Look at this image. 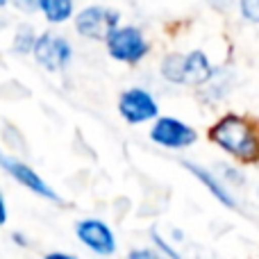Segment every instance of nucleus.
Wrapping results in <instances>:
<instances>
[{
  "label": "nucleus",
  "mask_w": 259,
  "mask_h": 259,
  "mask_svg": "<svg viewBox=\"0 0 259 259\" xmlns=\"http://www.w3.org/2000/svg\"><path fill=\"white\" fill-rule=\"evenodd\" d=\"M211 141L219 143L225 152L239 159H255L259 157V132L248 118L239 114H228L211 127Z\"/></svg>",
  "instance_id": "nucleus-1"
},
{
  "label": "nucleus",
  "mask_w": 259,
  "mask_h": 259,
  "mask_svg": "<svg viewBox=\"0 0 259 259\" xmlns=\"http://www.w3.org/2000/svg\"><path fill=\"white\" fill-rule=\"evenodd\" d=\"M105 41H107L109 55L125 64L141 62L148 55V50H150L148 41L143 39L141 30H137V27H116Z\"/></svg>",
  "instance_id": "nucleus-2"
},
{
  "label": "nucleus",
  "mask_w": 259,
  "mask_h": 259,
  "mask_svg": "<svg viewBox=\"0 0 259 259\" xmlns=\"http://www.w3.org/2000/svg\"><path fill=\"white\" fill-rule=\"evenodd\" d=\"M118 23V12H112L107 7H87L77 14L75 27L82 36L94 41H105Z\"/></svg>",
  "instance_id": "nucleus-3"
},
{
  "label": "nucleus",
  "mask_w": 259,
  "mask_h": 259,
  "mask_svg": "<svg viewBox=\"0 0 259 259\" xmlns=\"http://www.w3.org/2000/svg\"><path fill=\"white\" fill-rule=\"evenodd\" d=\"M32 53H34L36 62L41 66H46L48 71H59L71 59V46H68V41L64 36H55L50 32H46V34L34 39Z\"/></svg>",
  "instance_id": "nucleus-4"
},
{
  "label": "nucleus",
  "mask_w": 259,
  "mask_h": 259,
  "mask_svg": "<svg viewBox=\"0 0 259 259\" xmlns=\"http://www.w3.org/2000/svg\"><path fill=\"white\" fill-rule=\"evenodd\" d=\"M150 137H152V141H157L159 146H166V148H187L196 141L198 134L191 125L178 121V118L166 116L155 123Z\"/></svg>",
  "instance_id": "nucleus-5"
},
{
  "label": "nucleus",
  "mask_w": 259,
  "mask_h": 259,
  "mask_svg": "<svg viewBox=\"0 0 259 259\" xmlns=\"http://www.w3.org/2000/svg\"><path fill=\"white\" fill-rule=\"evenodd\" d=\"M118 112L127 123H143L157 116V103L143 89H127L121 94Z\"/></svg>",
  "instance_id": "nucleus-6"
},
{
  "label": "nucleus",
  "mask_w": 259,
  "mask_h": 259,
  "mask_svg": "<svg viewBox=\"0 0 259 259\" xmlns=\"http://www.w3.org/2000/svg\"><path fill=\"white\" fill-rule=\"evenodd\" d=\"M75 234L82 243H84L89 250L98 252V255H112L116 250V243H114V234L103 221H80L75 225Z\"/></svg>",
  "instance_id": "nucleus-7"
},
{
  "label": "nucleus",
  "mask_w": 259,
  "mask_h": 259,
  "mask_svg": "<svg viewBox=\"0 0 259 259\" xmlns=\"http://www.w3.org/2000/svg\"><path fill=\"white\" fill-rule=\"evenodd\" d=\"M0 166H3L12 178H16L23 187L30 189V191L39 193V196H44V198H50V200H59L57 193H55L53 189H50L48 184H46L44 180L30 168V166L21 164V161H16V159H9V157H5V155H0Z\"/></svg>",
  "instance_id": "nucleus-8"
},
{
  "label": "nucleus",
  "mask_w": 259,
  "mask_h": 259,
  "mask_svg": "<svg viewBox=\"0 0 259 259\" xmlns=\"http://www.w3.org/2000/svg\"><path fill=\"white\" fill-rule=\"evenodd\" d=\"M214 73L209 59L205 53L200 50H193L184 57V68H182V84H202L207 82Z\"/></svg>",
  "instance_id": "nucleus-9"
},
{
  "label": "nucleus",
  "mask_w": 259,
  "mask_h": 259,
  "mask_svg": "<svg viewBox=\"0 0 259 259\" xmlns=\"http://www.w3.org/2000/svg\"><path fill=\"white\" fill-rule=\"evenodd\" d=\"M184 168H189L193 175H196L200 182H205L207 184V189H209L211 193H214L216 198H219L223 205H228V207H234V200H232V196H230L228 191H225V187L219 182V180L214 178V175L209 173V170H205V168H200V166H196V164H191V161H184Z\"/></svg>",
  "instance_id": "nucleus-10"
},
{
  "label": "nucleus",
  "mask_w": 259,
  "mask_h": 259,
  "mask_svg": "<svg viewBox=\"0 0 259 259\" xmlns=\"http://www.w3.org/2000/svg\"><path fill=\"white\" fill-rule=\"evenodd\" d=\"M41 12L50 23H64L73 14V0H41Z\"/></svg>",
  "instance_id": "nucleus-11"
},
{
  "label": "nucleus",
  "mask_w": 259,
  "mask_h": 259,
  "mask_svg": "<svg viewBox=\"0 0 259 259\" xmlns=\"http://www.w3.org/2000/svg\"><path fill=\"white\" fill-rule=\"evenodd\" d=\"M182 68H184V55H168L161 62V75L168 82L182 84Z\"/></svg>",
  "instance_id": "nucleus-12"
},
{
  "label": "nucleus",
  "mask_w": 259,
  "mask_h": 259,
  "mask_svg": "<svg viewBox=\"0 0 259 259\" xmlns=\"http://www.w3.org/2000/svg\"><path fill=\"white\" fill-rule=\"evenodd\" d=\"M34 32L30 30V27H21V30L16 32V36H14V50L16 53H30L32 48H34Z\"/></svg>",
  "instance_id": "nucleus-13"
},
{
  "label": "nucleus",
  "mask_w": 259,
  "mask_h": 259,
  "mask_svg": "<svg viewBox=\"0 0 259 259\" xmlns=\"http://www.w3.org/2000/svg\"><path fill=\"white\" fill-rule=\"evenodd\" d=\"M241 14L246 21L259 23V0H241Z\"/></svg>",
  "instance_id": "nucleus-14"
},
{
  "label": "nucleus",
  "mask_w": 259,
  "mask_h": 259,
  "mask_svg": "<svg viewBox=\"0 0 259 259\" xmlns=\"http://www.w3.org/2000/svg\"><path fill=\"white\" fill-rule=\"evenodd\" d=\"M12 3L18 9H23V12H36V9H41V0H12Z\"/></svg>",
  "instance_id": "nucleus-15"
},
{
  "label": "nucleus",
  "mask_w": 259,
  "mask_h": 259,
  "mask_svg": "<svg viewBox=\"0 0 259 259\" xmlns=\"http://www.w3.org/2000/svg\"><path fill=\"white\" fill-rule=\"evenodd\" d=\"M152 239H155V243H157V246L161 248V250L166 252V255H170V257H178V252H173V250H170V248L166 246V243H164V241H161V239H159V234H157L155 230H152Z\"/></svg>",
  "instance_id": "nucleus-16"
},
{
  "label": "nucleus",
  "mask_w": 259,
  "mask_h": 259,
  "mask_svg": "<svg viewBox=\"0 0 259 259\" xmlns=\"http://www.w3.org/2000/svg\"><path fill=\"white\" fill-rule=\"evenodd\" d=\"M7 221V207H5V200H3V196H0V225Z\"/></svg>",
  "instance_id": "nucleus-17"
},
{
  "label": "nucleus",
  "mask_w": 259,
  "mask_h": 259,
  "mask_svg": "<svg viewBox=\"0 0 259 259\" xmlns=\"http://www.w3.org/2000/svg\"><path fill=\"white\" fill-rule=\"evenodd\" d=\"M132 257H152V252L150 250H134Z\"/></svg>",
  "instance_id": "nucleus-18"
},
{
  "label": "nucleus",
  "mask_w": 259,
  "mask_h": 259,
  "mask_svg": "<svg viewBox=\"0 0 259 259\" xmlns=\"http://www.w3.org/2000/svg\"><path fill=\"white\" fill-rule=\"evenodd\" d=\"M5 3H7V0H0V7H3V5H5Z\"/></svg>",
  "instance_id": "nucleus-19"
}]
</instances>
